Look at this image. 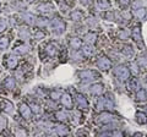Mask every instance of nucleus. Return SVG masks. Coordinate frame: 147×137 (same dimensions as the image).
<instances>
[{
	"instance_id": "16",
	"label": "nucleus",
	"mask_w": 147,
	"mask_h": 137,
	"mask_svg": "<svg viewBox=\"0 0 147 137\" xmlns=\"http://www.w3.org/2000/svg\"><path fill=\"white\" fill-rule=\"evenodd\" d=\"M70 45H71V48L72 49H79L82 47V42H81V39L79 38H71L70 39Z\"/></svg>"
},
{
	"instance_id": "2",
	"label": "nucleus",
	"mask_w": 147,
	"mask_h": 137,
	"mask_svg": "<svg viewBox=\"0 0 147 137\" xmlns=\"http://www.w3.org/2000/svg\"><path fill=\"white\" fill-rule=\"evenodd\" d=\"M52 27H53V32L55 34H61L65 31V24L60 20V19H55L52 21Z\"/></svg>"
},
{
	"instance_id": "18",
	"label": "nucleus",
	"mask_w": 147,
	"mask_h": 137,
	"mask_svg": "<svg viewBox=\"0 0 147 137\" xmlns=\"http://www.w3.org/2000/svg\"><path fill=\"white\" fill-rule=\"evenodd\" d=\"M134 15L136 17H139L140 20H142L146 16V10L145 9H142V7H139V9H136V10L134 11Z\"/></svg>"
},
{
	"instance_id": "28",
	"label": "nucleus",
	"mask_w": 147,
	"mask_h": 137,
	"mask_svg": "<svg viewBox=\"0 0 147 137\" xmlns=\"http://www.w3.org/2000/svg\"><path fill=\"white\" fill-rule=\"evenodd\" d=\"M36 24L38 25L39 27H43V26H47V25L49 24V21H48V19H43V17H42V19H38V20H37Z\"/></svg>"
},
{
	"instance_id": "40",
	"label": "nucleus",
	"mask_w": 147,
	"mask_h": 137,
	"mask_svg": "<svg viewBox=\"0 0 147 137\" xmlns=\"http://www.w3.org/2000/svg\"><path fill=\"white\" fill-rule=\"evenodd\" d=\"M129 87H130L131 89H136L137 88V82L134 80V81H131L130 82V86H129Z\"/></svg>"
},
{
	"instance_id": "11",
	"label": "nucleus",
	"mask_w": 147,
	"mask_h": 137,
	"mask_svg": "<svg viewBox=\"0 0 147 137\" xmlns=\"http://www.w3.org/2000/svg\"><path fill=\"white\" fill-rule=\"evenodd\" d=\"M17 65V58L15 55H9L6 59V66L9 68H15Z\"/></svg>"
},
{
	"instance_id": "33",
	"label": "nucleus",
	"mask_w": 147,
	"mask_h": 137,
	"mask_svg": "<svg viewBox=\"0 0 147 137\" xmlns=\"http://www.w3.org/2000/svg\"><path fill=\"white\" fill-rule=\"evenodd\" d=\"M31 107H32V111H33L34 114H39L40 111H42V110H40V108H39L38 104H34V103H33Z\"/></svg>"
},
{
	"instance_id": "4",
	"label": "nucleus",
	"mask_w": 147,
	"mask_h": 137,
	"mask_svg": "<svg viewBox=\"0 0 147 137\" xmlns=\"http://www.w3.org/2000/svg\"><path fill=\"white\" fill-rule=\"evenodd\" d=\"M113 120H114V116L109 113H103L97 118V122H103V124H105V122H112Z\"/></svg>"
},
{
	"instance_id": "13",
	"label": "nucleus",
	"mask_w": 147,
	"mask_h": 137,
	"mask_svg": "<svg viewBox=\"0 0 147 137\" xmlns=\"http://www.w3.org/2000/svg\"><path fill=\"white\" fill-rule=\"evenodd\" d=\"M45 52H47L49 56H54L58 54V48L55 44H48L47 47H45Z\"/></svg>"
},
{
	"instance_id": "10",
	"label": "nucleus",
	"mask_w": 147,
	"mask_h": 137,
	"mask_svg": "<svg viewBox=\"0 0 147 137\" xmlns=\"http://www.w3.org/2000/svg\"><path fill=\"white\" fill-rule=\"evenodd\" d=\"M61 103H63L64 107L71 108V107H72V99H71V97H70V94L65 93L64 95H61Z\"/></svg>"
},
{
	"instance_id": "48",
	"label": "nucleus",
	"mask_w": 147,
	"mask_h": 137,
	"mask_svg": "<svg viewBox=\"0 0 147 137\" xmlns=\"http://www.w3.org/2000/svg\"><path fill=\"white\" fill-rule=\"evenodd\" d=\"M146 95H147V89H146Z\"/></svg>"
},
{
	"instance_id": "41",
	"label": "nucleus",
	"mask_w": 147,
	"mask_h": 137,
	"mask_svg": "<svg viewBox=\"0 0 147 137\" xmlns=\"http://www.w3.org/2000/svg\"><path fill=\"white\" fill-rule=\"evenodd\" d=\"M5 125H6V120L4 118H0V129L5 127Z\"/></svg>"
},
{
	"instance_id": "27",
	"label": "nucleus",
	"mask_w": 147,
	"mask_h": 137,
	"mask_svg": "<svg viewBox=\"0 0 147 137\" xmlns=\"http://www.w3.org/2000/svg\"><path fill=\"white\" fill-rule=\"evenodd\" d=\"M13 50H15V53H17V54H25V53L28 52V47H26V45H21V47H17Z\"/></svg>"
},
{
	"instance_id": "45",
	"label": "nucleus",
	"mask_w": 147,
	"mask_h": 137,
	"mask_svg": "<svg viewBox=\"0 0 147 137\" xmlns=\"http://www.w3.org/2000/svg\"><path fill=\"white\" fill-rule=\"evenodd\" d=\"M81 3L84 4V5H88V4L92 3V0H81Z\"/></svg>"
},
{
	"instance_id": "21",
	"label": "nucleus",
	"mask_w": 147,
	"mask_h": 137,
	"mask_svg": "<svg viewBox=\"0 0 147 137\" xmlns=\"http://www.w3.org/2000/svg\"><path fill=\"white\" fill-rule=\"evenodd\" d=\"M105 107H107V98H99L98 103H97V109H99V110H102V109H105Z\"/></svg>"
},
{
	"instance_id": "30",
	"label": "nucleus",
	"mask_w": 147,
	"mask_h": 137,
	"mask_svg": "<svg viewBox=\"0 0 147 137\" xmlns=\"http://www.w3.org/2000/svg\"><path fill=\"white\" fill-rule=\"evenodd\" d=\"M57 134L58 135H66L67 129L65 126H57Z\"/></svg>"
},
{
	"instance_id": "34",
	"label": "nucleus",
	"mask_w": 147,
	"mask_h": 137,
	"mask_svg": "<svg viewBox=\"0 0 147 137\" xmlns=\"http://www.w3.org/2000/svg\"><path fill=\"white\" fill-rule=\"evenodd\" d=\"M20 37L21 38H28L30 37V33L27 30H21L20 31Z\"/></svg>"
},
{
	"instance_id": "17",
	"label": "nucleus",
	"mask_w": 147,
	"mask_h": 137,
	"mask_svg": "<svg viewBox=\"0 0 147 137\" xmlns=\"http://www.w3.org/2000/svg\"><path fill=\"white\" fill-rule=\"evenodd\" d=\"M136 120L139 124H145V122L147 121V116H146V114L145 113H136Z\"/></svg>"
},
{
	"instance_id": "5",
	"label": "nucleus",
	"mask_w": 147,
	"mask_h": 137,
	"mask_svg": "<svg viewBox=\"0 0 147 137\" xmlns=\"http://www.w3.org/2000/svg\"><path fill=\"white\" fill-rule=\"evenodd\" d=\"M80 77L82 80H85V81H90V80H94L96 74L93 71H91V70H86V71L80 72Z\"/></svg>"
},
{
	"instance_id": "42",
	"label": "nucleus",
	"mask_w": 147,
	"mask_h": 137,
	"mask_svg": "<svg viewBox=\"0 0 147 137\" xmlns=\"http://www.w3.org/2000/svg\"><path fill=\"white\" fill-rule=\"evenodd\" d=\"M132 72H134L135 75L139 74V68H137V64H132Z\"/></svg>"
},
{
	"instance_id": "25",
	"label": "nucleus",
	"mask_w": 147,
	"mask_h": 137,
	"mask_svg": "<svg viewBox=\"0 0 147 137\" xmlns=\"http://www.w3.org/2000/svg\"><path fill=\"white\" fill-rule=\"evenodd\" d=\"M7 45H9V39H7L6 37L0 38V50L6 49V48H7Z\"/></svg>"
},
{
	"instance_id": "12",
	"label": "nucleus",
	"mask_w": 147,
	"mask_h": 137,
	"mask_svg": "<svg viewBox=\"0 0 147 137\" xmlns=\"http://www.w3.org/2000/svg\"><path fill=\"white\" fill-rule=\"evenodd\" d=\"M20 113H21V115L24 118H26V119H28L31 116V109L28 108L27 104H21L20 105Z\"/></svg>"
},
{
	"instance_id": "26",
	"label": "nucleus",
	"mask_w": 147,
	"mask_h": 137,
	"mask_svg": "<svg viewBox=\"0 0 147 137\" xmlns=\"http://www.w3.org/2000/svg\"><path fill=\"white\" fill-rule=\"evenodd\" d=\"M55 118H57L59 121H65L67 119V115H66V113H64V111H58L55 114Z\"/></svg>"
},
{
	"instance_id": "43",
	"label": "nucleus",
	"mask_w": 147,
	"mask_h": 137,
	"mask_svg": "<svg viewBox=\"0 0 147 137\" xmlns=\"http://www.w3.org/2000/svg\"><path fill=\"white\" fill-rule=\"evenodd\" d=\"M119 3H120V5L123 7H125V6L129 5V0H119Z\"/></svg>"
},
{
	"instance_id": "19",
	"label": "nucleus",
	"mask_w": 147,
	"mask_h": 137,
	"mask_svg": "<svg viewBox=\"0 0 147 137\" xmlns=\"http://www.w3.org/2000/svg\"><path fill=\"white\" fill-rule=\"evenodd\" d=\"M24 20L27 22V24L33 25L34 22H36V17L32 15V13H25V15H24Z\"/></svg>"
},
{
	"instance_id": "31",
	"label": "nucleus",
	"mask_w": 147,
	"mask_h": 137,
	"mask_svg": "<svg viewBox=\"0 0 147 137\" xmlns=\"http://www.w3.org/2000/svg\"><path fill=\"white\" fill-rule=\"evenodd\" d=\"M137 64H139V65L142 67V68H146L147 67V58H140L139 59V61H137Z\"/></svg>"
},
{
	"instance_id": "37",
	"label": "nucleus",
	"mask_w": 147,
	"mask_h": 137,
	"mask_svg": "<svg viewBox=\"0 0 147 137\" xmlns=\"http://www.w3.org/2000/svg\"><path fill=\"white\" fill-rule=\"evenodd\" d=\"M6 28V21L5 20H0V32H3Z\"/></svg>"
},
{
	"instance_id": "44",
	"label": "nucleus",
	"mask_w": 147,
	"mask_h": 137,
	"mask_svg": "<svg viewBox=\"0 0 147 137\" xmlns=\"http://www.w3.org/2000/svg\"><path fill=\"white\" fill-rule=\"evenodd\" d=\"M88 24H90L91 26H93V25L96 26V25H97V21H96L94 19H90V20H88Z\"/></svg>"
},
{
	"instance_id": "20",
	"label": "nucleus",
	"mask_w": 147,
	"mask_h": 137,
	"mask_svg": "<svg viewBox=\"0 0 147 137\" xmlns=\"http://www.w3.org/2000/svg\"><path fill=\"white\" fill-rule=\"evenodd\" d=\"M12 103L11 102H9V100H4V110H5V113L7 114H11L12 113Z\"/></svg>"
},
{
	"instance_id": "15",
	"label": "nucleus",
	"mask_w": 147,
	"mask_h": 137,
	"mask_svg": "<svg viewBox=\"0 0 147 137\" xmlns=\"http://www.w3.org/2000/svg\"><path fill=\"white\" fill-rule=\"evenodd\" d=\"M132 39H134L135 40V42L136 43H139L140 45H141V33H140V28H139V27H136V28H134V30H132Z\"/></svg>"
},
{
	"instance_id": "9",
	"label": "nucleus",
	"mask_w": 147,
	"mask_h": 137,
	"mask_svg": "<svg viewBox=\"0 0 147 137\" xmlns=\"http://www.w3.org/2000/svg\"><path fill=\"white\" fill-rule=\"evenodd\" d=\"M84 39L87 44H94L96 40H97V36H96V33H93V32H90V33L85 34Z\"/></svg>"
},
{
	"instance_id": "22",
	"label": "nucleus",
	"mask_w": 147,
	"mask_h": 137,
	"mask_svg": "<svg viewBox=\"0 0 147 137\" xmlns=\"http://www.w3.org/2000/svg\"><path fill=\"white\" fill-rule=\"evenodd\" d=\"M5 87L7 89H12L15 87V80H13L12 77H9V79L5 80Z\"/></svg>"
},
{
	"instance_id": "6",
	"label": "nucleus",
	"mask_w": 147,
	"mask_h": 137,
	"mask_svg": "<svg viewBox=\"0 0 147 137\" xmlns=\"http://www.w3.org/2000/svg\"><path fill=\"white\" fill-rule=\"evenodd\" d=\"M76 102H77V105H79L81 109H86L87 107H88L87 99L82 94H76Z\"/></svg>"
},
{
	"instance_id": "24",
	"label": "nucleus",
	"mask_w": 147,
	"mask_h": 137,
	"mask_svg": "<svg viewBox=\"0 0 147 137\" xmlns=\"http://www.w3.org/2000/svg\"><path fill=\"white\" fill-rule=\"evenodd\" d=\"M82 16H84V15H82V12H81L80 10H75V11L71 13V19H72V20H75V21L81 20V19H82Z\"/></svg>"
},
{
	"instance_id": "14",
	"label": "nucleus",
	"mask_w": 147,
	"mask_h": 137,
	"mask_svg": "<svg viewBox=\"0 0 147 137\" xmlns=\"http://www.w3.org/2000/svg\"><path fill=\"white\" fill-rule=\"evenodd\" d=\"M82 52H84V55L86 56H91L94 54V48H93V44H87L84 47V49H82Z\"/></svg>"
},
{
	"instance_id": "36",
	"label": "nucleus",
	"mask_w": 147,
	"mask_h": 137,
	"mask_svg": "<svg viewBox=\"0 0 147 137\" xmlns=\"http://www.w3.org/2000/svg\"><path fill=\"white\" fill-rule=\"evenodd\" d=\"M59 98H61V93L60 92H58V91H55V92H52V99H59Z\"/></svg>"
},
{
	"instance_id": "47",
	"label": "nucleus",
	"mask_w": 147,
	"mask_h": 137,
	"mask_svg": "<svg viewBox=\"0 0 147 137\" xmlns=\"http://www.w3.org/2000/svg\"><path fill=\"white\" fill-rule=\"evenodd\" d=\"M27 1H30V3H31V1H33V0H27Z\"/></svg>"
},
{
	"instance_id": "3",
	"label": "nucleus",
	"mask_w": 147,
	"mask_h": 137,
	"mask_svg": "<svg viewBox=\"0 0 147 137\" xmlns=\"http://www.w3.org/2000/svg\"><path fill=\"white\" fill-rule=\"evenodd\" d=\"M97 66L99 68H102V70H109L110 66H112V62L108 58L105 56H100L98 60H97Z\"/></svg>"
},
{
	"instance_id": "7",
	"label": "nucleus",
	"mask_w": 147,
	"mask_h": 137,
	"mask_svg": "<svg viewBox=\"0 0 147 137\" xmlns=\"http://www.w3.org/2000/svg\"><path fill=\"white\" fill-rule=\"evenodd\" d=\"M103 85L102 83H94V85H92L91 86V93L92 94H96V95H99V94H102L103 93Z\"/></svg>"
},
{
	"instance_id": "38",
	"label": "nucleus",
	"mask_w": 147,
	"mask_h": 137,
	"mask_svg": "<svg viewBox=\"0 0 147 137\" xmlns=\"http://www.w3.org/2000/svg\"><path fill=\"white\" fill-rule=\"evenodd\" d=\"M43 37H44V32H42V31H38L36 33V36H34L36 39H40V38H43Z\"/></svg>"
},
{
	"instance_id": "32",
	"label": "nucleus",
	"mask_w": 147,
	"mask_h": 137,
	"mask_svg": "<svg viewBox=\"0 0 147 137\" xmlns=\"http://www.w3.org/2000/svg\"><path fill=\"white\" fill-rule=\"evenodd\" d=\"M72 59L74 60H81V59H84V56H82V54L81 53H79V52H74L72 53Z\"/></svg>"
},
{
	"instance_id": "8",
	"label": "nucleus",
	"mask_w": 147,
	"mask_h": 137,
	"mask_svg": "<svg viewBox=\"0 0 147 137\" xmlns=\"http://www.w3.org/2000/svg\"><path fill=\"white\" fill-rule=\"evenodd\" d=\"M38 10L40 12L48 13V12H52L54 10V7H53V5L50 3H43V4H40V5L38 6Z\"/></svg>"
},
{
	"instance_id": "23",
	"label": "nucleus",
	"mask_w": 147,
	"mask_h": 137,
	"mask_svg": "<svg viewBox=\"0 0 147 137\" xmlns=\"http://www.w3.org/2000/svg\"><path fill=\"white\" fill-rule=\"evenodd\" d=\"M136 98H137V100H146V99H147L146 91L139 89V91H137V93H136Z\"/></svg>"
},
{
	"instance_id": "1",
	"label": "nucleus",
	"mask_w": 147,
	"mask_h": 137,
	"mask_svg": "<svg viewBox=\"0 0 147 137\" xmlns=\"http://www.w3.org/2000/svg\"><path fill=\"white\" fill-rule=\"evenodd\" d=\"M114 75H115L119 80H121V81H125L129 79V75H130V72H129L127 70V67L125 66H118L117 68H114Z\"/></svg>"
},
{
	"instance_id": "35",
	"label": "nucleus",
	"mask_w": 147,
	"mask_h": 137,
	"mask_svg": "<svg viewBox=\"0 0 147 137\" xmlns=\"http://www.w3.org/2000/svg\"><path fill=\"white\" fill-rule=\"evenodd\" d=\"M129 34H130V32L129 31H121L120 33H119V37H120L121 39H126L129 37Z\"/></svg>"
},
{
	"instance_id": "46",
	"label": "nucleus",
	"mask_w": 147,
	"mask_h": 137,
	"mask_svg": "<svg viewBox=\"0 0 147 137\" xmlns=\"http://www.w3.org/2000/svg\"><path fill=\"white\" fill-rule=\"evenodd\" d=\"M140 5H141V1H140V0H137V1L134 3V7H135V9H139L137 6H140Z\"/></svg>"
},
{
	"instance_id": "39",
	"label": "nucleus",
	"mask_w": 147,
	"mask_h": 137,
	"mask_svg": "<svg viewBox=\"0 0 147 137\" xmlns=\"http://www.w3.org/2000/svg\"><path fill=\"white\" fill-rule=\"evenodd\" d=\"M124 52H125L127 55H132V54H134V50L131 49V47H125V50H124Z\"/></svg>"
},
{
	"instance_id": "29",
	"label": "nucleus",
	"mask_w": 147,
	"mask_h": 137,
	"mask_svg": "<svg viewBox=\"0 0 147 137\" xmlns=\"http://www.w3.org/2000/svg\"><path fill=\"white\" fill-rule=\"evenodd\" d=\"M98 5L100 9H108L110 4H109L108 0H98Z\"/></svg>"
}]
</instances>
